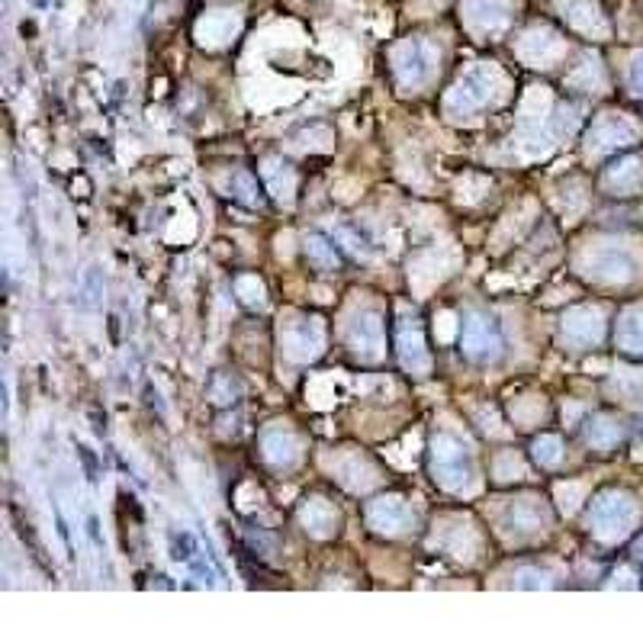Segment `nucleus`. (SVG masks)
Masks as SVG:
<instances>
[{"label":"nucleus","mask_w":643,"mask_h":643,"mask_svg":"<svg viewBox=\"0 0 643 643\" xmlns=\"http://www.w3.org/2000/svg\"><path fill=\"white\" fill-rule=\"evenodd\" d=\"M637 499L624 489H608L589 505V528L602 544H618L637 528Z\"/></svg>","instance_id":"obj_1"},{"label":"nucleus","mask_w":643,"mask_h":643,"mask_svg":"<svg viewBox=\"0 0 643 643\" xmlns=\"http://www.w3.org/2000/svg\"><path fill=\"white\" fill-rule=\"evenodd\" d=\"M502 84H505V78H502L499 68H492V65H476V68H470V71L463 74V78L454 84V91L444 97L447 116L463 119V116H470V113L486 110L489 103L499 97Z\"/></svg>","instance_id":"obj_2"},{"label":"nucleus","mask_w":643,"mask_h":643,"mask_svg":"<svg viewBox=\"0 0 643 643\" xmlns=\"http://www.w3.org/2000/svg\"><path fill=\"white\" fill-rule=\"evenodd\" d=\"M431 473H435L438 486H444L447 492H470L476 486V467H473L470 447L460 438L441 431V435H435V441H431Z\"/></svg>","instance_id":"obj_3"},{"label":"nucleus","mask_w":643,"mask_h":643,"mask_svg":"<svg viewBox=\"0 0 643 643\" xmlns=\"http://www.w3.org/2000/svg\"><path fill=\"white\" fill-rule=\"evenodd\" d=\"M390 58H393L396 81L406 87V91H415V87H422L435 78L441 49L425 36H412V39H402L399 46H393Z\"/></svg>","instance_id":"obj_4"},{"label":"nucleus","mask_w":643,"mask_h":643,"mask_svg":"<svg viewBox=\"0 0 643 643\" xmlns=\"http://www.w3.org/2000/svg\"><path fill=\"white\" fill-rule=\"evenodd\" d=\"M280 345L283 354L293 364H309L316 361L325 348V325L316 316H290L280 325Z\"/></svg>","instance_id":"obj_5"},{"label":"nucleus","mask_w":643,"mask_h":643,"mask_svg":"<svg viewBox=\"0 0 643 643\" xmlns=\"http://www.w3.org/2000/svg\"><path fill=\"white\" fill-rule=\"evenodd\" d=\"M582 271L602 283H627L637 274V261L631 251L618 245H598L582 254Z\"/></svg>","instance_id":"obj_6"},{"label":"nucleus","mask_w":643,"mask_h":643,"mask_svg":"<svg viewBox=\"0 0 643 643\" xmlns=\"http://www.w3.org/2000/svg\"><path fill=\"white\" fill-rule=\"evenodd\" d=\"M637 142V126L627 119L624 113H602L592 123L589 136H586V152L589 155H608L627 148Z\"/></svg>","instance_id":"obj_7"},{"label":"nucleus","mask_w":643,"mask_h":643,"mask_svg":"<svg viewBox=\"0 0 643 643\" xmlns=\"http://www.w3.org/2000/svg\"><path fill=\"white\" fill-rule=\"evenodd\" d=\"M560 332H563V341L570 348H595L598 341L605 338V312L598 306H573L566 309V316L560 322Z\"/></svg>","instance_id":"obj_8"},{"label":"nucleus","mask_w":643,"mask_h":643,"mask_svg":"<svg viewBox=\"0 0 643 643\" xmlns=\"http://www.w3.org/2000/svg\"><path fill=\"white\" fill-rule=\"evenodd\" d=\"M460 345L463 354L473 357V361H492V357H499L502 338L492 319H486L483 312H470L460 325Z\"/></svg>","instance_id":"obj_9"},{"label":"nucleus","mask_w":643,"mask_h":643,"mask_svg":"<svg viewBox=\"0 0 643 643\" xmlns=\"http://www.w3.org/2000/svg\"><path fill=\"white\" fill-rule=\"evenodd\" d=\"M348 345L361 361H380L383 354V319L373 309H357L348 322Z\"/></svg>","instance_id":"obj_10"},{"label":"nucleus","mask_w":643,"mask_h":643,"mask_svg":"<svg viewBox=\"0 0 643 643\" xmlns=\"http://www.w3.org/2000/svg\"><path fill=\"white\" fill-rule=\"evenodd\" d=\"M396 351H399V364L406 367L415 377H428L431 373V354L425 348V335H422V325L418 319L406 316L396 328Z\"/></svg>","instance_id":"obj_11"},{"label":"nucleus","mask_w":643,"mask_h":643,"mask_svg":"<svg viewBox=\"0 0 643 643\" xmlns=\"http://www.w3.org/2000/svg\"><path fill=\"white\" fill-rule=\"evenodd\" d=\"M515 52L521 62H528L534 68H550L563 55V39L560 33H553L550 26H534L518 39Z\"/></svg>","instance_id":"obj_12"},{"label":"nucleus","mask_w":643,"mask_h":643,"mask_svg":"<svg viewBox=\"0 0 643 643\" xmlns=\"http://www.w3.org/2000/svg\"><path fill=\"white\" fill-rule=\"evenodd\" d=\"M261 451H264V460L271 463L274 470H293L299 463V457H303V444H299L293 428L271 425L261 435Z\"/></svg>","instance_id":"obj_13"},{"label":"nucleus","mask_w":643,"mask_h":643,"mask_svg":"<svg viewBox=\"0 0 643 643\" xmlns=\"http://www.w3.org/2000/svg\"><path fill=\"white\" fill-rule=\"evenodd\" d=\"M463 20L476 33H499L512 20V0H463Z\"/></svg>","instance_id":"obj_14"},{"label":"nucleus","mask_w":643,"mask_h":643,"mask_svg":"<svg viewBox=\"0 0 643 643\" xmlns=\"http://www.w3.org/2000/svg\"><path fill=\"white\" fill-rule=\"evenodd\" d=\"M409 518H412L409 505H406V499H399V496H380V499H373L367 505V525L373 531H380V534L406 531Z\"/></svg>","instance_id":"obj_15"},{"label":"nucleus","mask_w":643,"mask_h":643,"mask_svg":"<svg viewBox=\"0 0 643 643\" xmlns=\"http://www.w3.org/2000/svg\"><path fill=\"white\" fill-rule=\"evenodd\" d=\"M505 525L515 534H537V531L550 528V512L541 499L525 496V499L512 502V508H508V515H505Z\"/></svg>","instance_id":"obj_16"},{"label":"nucleus","mask_w":643,"mask_h":643,"mask_svg":"<svg viewBox=\"0 0 643 643\" xmlns=\"http://www.w3.org/2000/svg\"><path fill=\"white\" fill-rule=\"evenodd\" d=\"M560 13H563L566 26L576 29L582 36H595V39L608 36V23L592 0H560Z\"/></svg>","instance_id":"obj_17"},{"label":"nucleus","mask_w":643,"mask_h":643,"mask_svg":"<svg viewBox=\"0 0 643 643\" xmlns=\"http://www.w3.org/2000/svg\"><path fill=\"white\" fill-rule=\"evenodd\" d=\"M602 187L611 197H634L643 190V161L640 158H621L602 174Z\"/></svg>","instance_id":"obj_18"},{"label":"nucleus","mask_w":643,"mask_h":643,"mask_svg":"<svg viewBox=\"0 0 643 643\" xmlns=\"http://www.w3.org/2000/svg\"><path fill=\"white\" fill-rule=\"evenodd\" d=\"M299 521L312 537H332L338 531V512L325 499H306L303 508H299Z\"/></svg>","instance_id":"obj_19"},{"label":"nucleus","mask_w":643,"mask_h":643,"mask_svg":"<svg viewBox=\"0 0 643 643\" xmlns=\"http://www.w3.org/2000/svg\"><path fill=\"white\" fill-rule=\"evenodd\" d=\"M615 341L624 354L643 357V306H627L621 312L615 325Z\"/></svg>","instance_id":"obj_20"},{"label":"nucleus","mask_w":643,"mask_h":643,"mask_svg":"<svg viewBox=\"0 0 643 643\" xmlns=\"http://www.w3.org/2000/svg\"><path fill=\"white\" fill-rule=\"evenodd\" d=\"M238 17L229 10H216V13H206V17L197 23V39L203 46H226V42L238 33Z\"/></svg>","instance_id":"obj_21"},{"label":"nucleus","mask_w":643,"mask_h":643,"mask_svg":"<svg viewBox=\"0 0 643 643\" xmlns=\"http://www.w3.org/2000/svg\"><path fill=\"white\" fill-rule=\"evenodd\" d=\"M261 177H264L267 190H271L277 200H283V203L293 200L296 174H293V168H290V164L283 161V158H267V161L261 164Z\"/></svg>","instance_id":"obj_22"},{"label":"nucleus","mask_w":643,"mask_h":643,"mask_svg":"<svg viewBox=\"0 0 643 643\" xmlns=\"http://www.w3.org/2000/svg\"><path fill=\"white\" fill-rule=\"evenodd\" d=\"M624 438V428L621 422L608 415H595L586 422V441L595 447V451H611V447H618V441Z\"/></svg>","instance_id":"obj_23"},{"label":"nucleus","mask_w":643,"mask_h":643,"mask_svg":"<svg viewBox=\"0 0 643 643\" xmlns=\"http://www.w3.org/2000/svg\"><path fill=\"white\" fill-rule=\"evenodd\" d=\"M306 258L319 267V271H335V267L341 264L338 258V248L328 242L325 235H309L306 238Z\"/></svg>","instance_id":"obj_24"},{"label":"nucleus","mask_w":643,"mask_h":643,"mask_svg":"<svg viewBox=\"0 0 643 643\" xmlns=\"http://www.w3.org/2000/svg\"><path fill=\"white\" fill-rule=\"evenodd\" d=\"M235 296L242 299V306H248V309H261L267 303L264 283L254 277V274H242V277L235 280Z\"/></svg>","instance_id":"obj_25"},{"label":"nucleus","mask_w":643,"mask_h":643,"mask_svg":"<svg viewBox=\"0 0 643 643\" xmlns=\"http://www.w3.org/2000/svg\"><path fill=\"white\" fill-rule=\"evenodd\" d=\"M531 454L541 467H557V463L563 460V441L557 435H541L531 444Z\"/></svg>","instance_id":"obj_26"},{"label":"nucleus","mask_w":643,"mask_h":643,"mask_svg":"<svg viewBox=\"0 0 643 643\" xmlns=\"http://www.w3.org/2000/svg\"><path fill=\"white\" fill-rule=\"evenodd\" d=\"M525 476V463H521V457L515 451H502L496 457V480H521Z\"/></svg>","instance_id":"obj_27"},{"label":"nucleus","mask_w":643,"mask_h":643,"mask_svg":"<svg viewBox=\"0 0 643 643\" xmlns=\"http://www.w3.org/2000/svg\"><path fill=\"white\" fill-rule=\"evenodd\" d=\"M229 190H232L235 200H242V203H248V206H254V203L261 200V197H258V184H254V177L245 174V171H238V174L232 177Z\"/></svg>","instance_id":"obj_28"},{"label":"nucleus","mask_w":643,"mask_h":643,"mask_svg":"<svg viewBox=\"0 0 643 643\" xmlns=\"http://www.w3.org/2000/svg\"><path fill=\"white\" fill-rule=\"evenodd\" d=\"M515 586L518 589H547L550 586V576L541 570H518L515 573Z\"/></svg>","instance_id":"obj_29"},{"label":"nucleus","mask_w":643,"mask_h":643,"mask_svg":"<svg viewBox=\"0 0 643 643\" xmlns=\"http://www.w3.org/2000/svg\"><path fill=\"white\" fill-rule=\"evenodd\" d=\"M235 396H238V386H235V380H229V377H216V383H213V402H219V406H226V402H235Z\"/></svg>","instance_id":"obj_30"},{"label":"nucleus","mask_w":643,"mask_h":643,"mask_svg":"<svg viewBox=\"0 0 643 643\" xmlns=\"http://www.w3.org/2000/svg\"><path fill=\"white\" fill-rule=\"evenodd\" d=\"M579 492H582V486H579V483H566V486H557V499H560V505H563V512H573Z\"/></svg>","instance_id":"obj_31"},{"label":"nucleus","mask_w":643,"mask_h":643,"mask_svg":"<svg viewBox=\"0 0 643 643\" xmlns=\"http://www.w3.org/2000/svg\"><path fill=\"white\" fill-rule=\"evenodd\" d=\"M631 87L643 97V55H637L634 65H631Z\"/></svg>","instance_id":"obj_32"},{"label":"nucleus","mask_w":643,"mask_h":643,"mask_svg":"<svg viewBox=\"0 0 643 643\" xmlns=\"http://www.w3.org/2000/svg\"><path fill=\"white\" fill-rule=\"evenodd\" d=\"M634 557H637V560L643 563V537H640V541L634 544Z\"/></svg>","instance_id":"obj_33"}]
</instances>
